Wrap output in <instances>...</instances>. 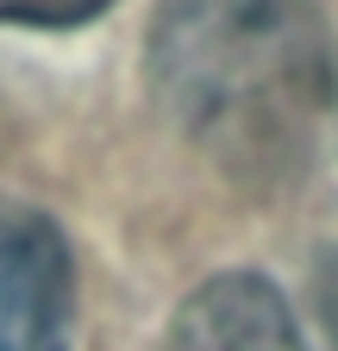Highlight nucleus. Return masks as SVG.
I'll return each instance as SVG.
<instances>
[{
  "label": "nucleus",
  "instance_id": "2",
  "mask_svg": "<svg viewBox=\"0 0 338 351\" xmlns=\"http://www.w3.org/2000/svg\"><path fill=\"white\" fill-rule=\"evenodd\" d=\"M75 270L51 213L0 195V351H69Z\"/></svg>",
  "mask_w": 338,
  "mask_h": 351
},
{
  "label": "nucleus",
  "instance_id": "3",
  "mask_svg": "<svg viewBox=\"0 0 338 351\" xmlns=\"http://www.w3.org/2000/svg\"><path fill=\"white\" fill-rule=\"evenodd\" d=\"M163 351H307V339L294 332V314L276 282L232 270L182 301Z\"/></svg>",
  "mask_w": 338,
  "mask_h": 351
},
{
  "label": "nucleus",
  "instance_id": "1",
  "mask_svg": "<svg viewBox=\"0 0 338 351\" xmlns=\"http://www.w3.org/2000/svg\"><path fill=\"white\" fill-rule=\"evenodd\" d=\"M163 119L232 182H294L326 132L332 38L307 0H163L144 32Z\"/></svg>",
  "mask_w": 338,
  "mask_h": 351
},
{
  "label": "nucleus",
  "instance_id": "4",
  "mask_svg": "<svg viewBox=\"0 0 338 351\" xmlns=\"http://www.w3.org/2000/svg\"><path fill=\"white\" fill-rule=\"evenodd\" d=\"M107 7L113 0H0V25H44V32H57V25L94 19Z\"/></svg>",
  "mask_w": 338,
  "mask_h": 351
},
{
  "label": "nucleus",
  "instance_id": "5",
  "mask_svg": "<svg viewBox=\"0 0 338 351\" xmlns=\"http://www.w3.org/2000/svg\"><path fill=\"white\" fill-rule=\"evenodd\" d=\"M313 289H320V314H326V326H332V339H338V251H326V257H320Z\"/></svg>",
  "mask_w": 338,
  "mask_h": 351
}]
</instances>
